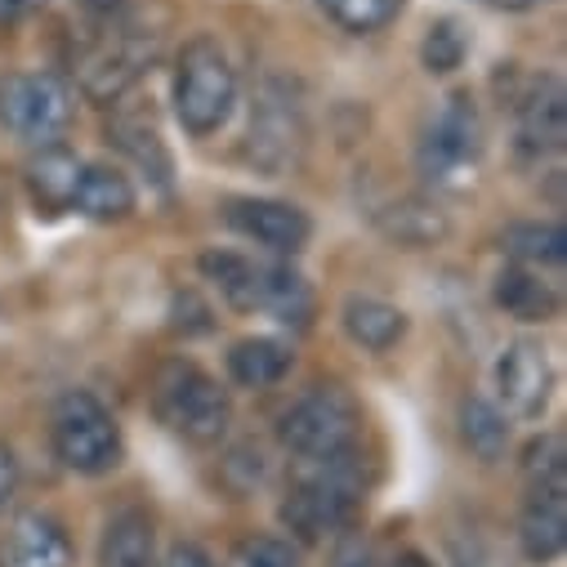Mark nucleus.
<instances>
[{
	"instance_id": "4be33fe9",
	"label": "nucleus",
	"mask_w": 567,
	"mask_h": 567,
	"mask_svg": "<svg viewBox=\"0 0 567 567\" xmlns=\"http://www.w3.org/2000/svg\"><path fill=\"white\" fill-rule=\"evenodd\" d=\"M296 367V349L277 336H246L228 349V380L237 389H272Z\"/></svg>"
},
{
	"instance_id": "7c9ffc66",
	"label": "nucleus",
	"mask_w": 567,
	"mask_h": 567,
	"mask_svg": "<svg viewBox=\"0 0 567 567\" xmlns=\"http://www.w3.org/2000/svg\"><path fill=\"white\" fill-rule=\"evenodd\" d=\"M157 567H219V563H215L202 545H193V540H175Z\"/></svg>"
},
{
	"instance_id": "ddd939ff",
	"label": "nucleus",
	"mask_w": 567,
	"mask_h": 567,
	"mask_svg": "<svg viewBox=\"0 0 567 567\" xmlns=\"http://www.w3.org/2000/svg\"><path fill=\"white\" fill-rule=\"evenodd\" d=\"M107 107H112V112H107V144H112L125 162H134L138 171H144L162 193H171L175 162H171V148H166L162 130H157L153 107L125 103V99H116V103H107Z\"/></svg>"
},
{
	"instance_id": "a211bd4d",
	"label": "nucleus",
	"mask_w": 567,
	"mask_h": 567,
	"mask_svg": "<svg viewBox=\"0 0 567 567\" xmlns=\"http://www.w3.org/2000/svg\"><path fill=\"white\" fill-rule=\"evenodd\" d=\"M81 171H85V162H81L72 148H63V144L37 148V157L23 166V184H28V193H32V206H37L41 215H50V219H54V215H68L72 202H76Z\"/></svg>"
},
{
	"instance_id": "0eeeda50",
	"label": "nucleus",
	"mask_w": 567,
	"mask_h": 567,
	"mask_svg": "<svg viewBox=\"0 0 567 567\" xmlns=\"http://www.w3.org/2000/svg\"><path fill=\"white\" fill-rule=\"evenodd\" d=\"M305 148H309V125H305V107H300L296 90L287 81H264L255 90V107H250L246 162L259 175L281 179L305 162Z\"/></svg>"
},
{
	"instance_id": "6ab92c4d",
	"label": "nucleus",
	"mask_w": 567,
	"mask_h": 567,
	"mask_svg": "<svg viewBox=\"0 0 567 567\" xmlns=\"http://www.w3.org/2000/svg\"><path fill=\"white\" fill-rule=\"evenodd\" d=\"M518 545L532 563H554L567 545V487H527L518 514Z\"/></svg>"
},
{
	"instance_id": "20e7f679",
	"label": "nucleus",
	"mask_w": 567,
	"mask_h": 567,
	"mask_svg": "<svg viewBox=\"0 0 567 567\" xmlns=\"http://www.w3.org/2000/svg\"><path fill=\"white\" fill-rule=\"evenodd\" d=\"M171 103L179 125L193 138H210L228 125L233 107H237V72L228 50L215 37H193L184 41L179 59H175V81H171Z\"/></svg>"
},
{
	"instance_id": "f3484780",
	"label": "nucleus",
	"mask_w": 567,
	"mask_h": 567,
	"mask_svg": "<svg viewBox=\"0 0 567 567\" xmlns=\"http://www.w3.org/2000/svg\"><path fill=\"white\" fill-rule=\"evenodd\" d=\"M375 228L384 241H393L402 250H430L452 237V215L434 197L411 193V197H398L384 210H375Z\"/></svg>"
},
{
	"instance_id": "f704fd0d",
	"label": "nucleus",
	"mask_w": 567,
	"mask_h": 567,
	"mask_svg": "<svg viewBox=\"0 0 567 567\" xmlns=\"http://www.w3.org/2000/svg\"><path fill=\"white\" fill-rule=\"evenodd\" d=\"M389 567H434V563H430V558H424L420 549H398V558H393Z\"/></svg>"
},
{
	"instance_id": "423d86ee",
	"label": "nucleus",
	"mask_w": 567,
	"mask_h": 567,
	"mask_svg": "<svg viewBox=\"0 0 567 567\" xmlns=\"http://www.w3.org/2000/svg\"><path fill=\"white\" fill-rule=\"evenodd\" d=\"M50 443H54V456L63 461V470H72L81 478H103L125 456V439H121L116 415L90 389H68L54 402Z\"/></svg>"
},
{
	"instance_id": "f8f14e48",
	"label": "nucleus",
	"mask_w": 567,
	"mask_h": 567,
	"mask_svg": "<svg viewBox=\"0 0 567 567\" xmlns=\"http://www.w3.org/2000/svg\"><path fill=\"white\" fill-rule=\"evenodd\" d=\"M514 107V134H518V153L549 157L563 153L567 144V90L558 76H532L527 90L509 94Z\"/></svg>"
},
{
	"instance_id": "a878e982",
	"label": "nucleus",
	"mask_w": 567,
	"mask_h": 567,
	"mask_svg": "<svg viewBox=\"0 0 567 567\" xmlns=\"http://www.w3.org/2000/svg\"><path fill=\"white\" fill-rule=\"evenodd\" d=\"M313 6H318L336 28L353 32V37H371V32L389 28V23L402 14L406 0H313Z\"/></svg>"
},
{
	"instance_id": "6e6552de",
	"label": "nucleus",
	"mask_w": 567,
	"mask_h": 567,
	"mask_svg": "<svg viewBox=\"0 0 567 567\" xmlns=\"http://www.w3.org/2000/svg\"><path fill=\"white\" fill-rule=\"evenodd\" d=\"M76 116V94L59 72H10L0 76V125L14 138L45 148L59 144Z\"/></svg>"
},
{
	"instance_id": "c756f323",
	"label": "nucleus",
	"mask_w": 567,
	"mask_h": 567,
	"mask_svg": "<svg viewBox=\"0 0 567 567\" xmlns=\"http://www.w3.org/2000/svg\"><path fill=\"white\" fill-rule=\"evenodd\" d=\"M72 10L85 23H116L130 14V0H72Z\"/></svg>"
},
{
	"instance_id": "5701e85b",
	"label": "nucleus",
	"mask_w": 567,
	"mask_h": 567,
	"mask_svg": "<svg viewBox=\"0 0 567 567\" xmlns=\"http://www.w3.org/2000/svg\"><path fill=\"white\" fill-rule=\"evenodd\" d=\"M99 567H157V527L144 509L112 514L99 545Z\"/></svg>"
},
{
	"instance_id": "9d476101",
	"label": "nucleus",
	"mask_w": 567,
	"mask_h": 567,
	"mask_svg": "<svg viewBox=\"0 0 567 567\" xmlns=\"http://www.w3.org/2000/svg\"><path fill=\"white\" fill-rule=\"evenodd\" d=\"M554 398V362L540 340H509L496 358V406L509 420H540Z\"/></svg>"
},
{
	"instance_id": "aec40b11",
	"label": "nucleus",
	"mask_w": 567,
	"mask_h": 567,
	"mask_svg": "<svg viewBox=\"0 0 567 567\" xmlns=\"http://www.w3.org/2000/svg\"><path fill=\"white\" fill-rule=\"evenodd\" d=\"M340 327L344 336L362 349V353H389L402 344L406 336V313L380 296H349L344 309H340Z\"/></svg>"
},
{
	"instance_id": "cd10ccee",
	"label": "nucleus",
	"mask_w": 567,
	"mask_h": 567,
	"mask_svg": "<svg viewBox=\"0 0 567 567\" xmlns=\"http://www.w3.org/2000/svg\"><path fill=\"white\" fill-rule=\"evenodd\" d=\"M465 54H470V41H465L456 19H439L420 41V63H424V72H434V76H452L465 63Z\"/></svg>"
},
{
	"instance_id": "4468645a",
	"label": "nucleus",
	"mask_w": 567,
	"mask_h": 567,
	"mask_svg": "<svg viewBox=\"0 0 567 567\" xmlns=\"http://www.w3.org/2000/svg\"><path fill=\"white\" fill-rule=\"evenodd\" d=\"M0 567H72L68 527L45 509H23L0 532Z\"/></svg>"
},
{
	"instance_id": "b1692460",
	"label": "nucleus",
	"mask_w": 567,
	"mask_h": 567,
	"mask_svg": "<svg viewBox=\"0 0 567 567\" xmlns=\"http://www.w3.org/2000/svg\"><path fill=\"white\" fill-rule=\"evenodd\" d=\"M509 264L536 268V272H563L567 264V228L554 219H532V224H509L501 237Z\"/></svg>"
},
{
	"instance_id": "393cba45",
	"label": "nucleus",
	"mask_w": 567,
	"mask_h": 567,
	"mask_svg": "<svg viewBox=\"0 0 567 567\" xmlns=\"http://www.w3.org/2000/svg\"><path fill=\"white\" fill-rule=\"evenodd\" d=\"M509 424H514V420H509L492 398H483V393H470V398L461 402V439H465L470 456L483 461V465H496V461L505 456V447H509Z\"/></svg>"
},
{
	"instance_id": "bb28decb",
	"label": "nucleus",
	"mask_w": 567,
	"mask_h": 567,
	"mask_svg": "<svg viewBox=\"0 0 567 567\" xmlns=\"http://www.w3.org/2000/svg\"><path fill=\"white\" fill-rule=\"evenodd\" d=\"M523 478L527 487H567V439L540 434L523 447Z\"/></svg>"
},
{
	"instance_id": "7ed1b4c3",
	"label": "nucleus",
	"mask_w": 567,
	"mask_h": 567,
	"mask_svg": "<svg viewBox=\"0 0 567 567\" xmlns=\"http://www.w3.org/2000/svg\"><path fill=\"white\" fill-rule=\"evenodd\" d=\"M153 415L193 447H215L228 439L233 398L193 358H166L153 375Z\"/></svg>"
},
{
	"instance_id": "f257e3e1",
	"label": "nucleus",
	"mask_w": 567,
	"mask_h": 567,
	"mask_svg": "<svg viewBox=\"0 0 567 567\" xmlns=\"http://www.w3.org/2000/svg\"><path fill=\"white\" fill-rule=\"evenodd\" d=\"M367 492H371V474L358 447L327 461H300L287 496H281V527L300 545H322L358 518Z\"/></svg>"
},
{
	"instance_id": "473e14b6",
	"label": "nucleus",
	"mask_w": 567,
	"mask_h": 567,
	"mask_svg": "<svg viewBox=\"0 0 567 567\" xmlns=\"http://www.w3.org/2000/svg\"><path fill=\"white\" fill-rule=\"evenodd\" d=\"M14 487H19V456H14L10 443H0V509L10 505Z\"/></svg>"
},
{
	"instance_id": "9b49d317",
	"label": "nucleus",
	"mask_w": 567,
	"mask_h": 567,
	"mask_svg": "<svg viewBox=\"0 0 567 567\" xmlns=\"http://www.w3.org/2000/svg\"><path fill=\"white\" fill-rule=\"evenodd\" d=\"M224 224L272 255H300L313 237V219L296 202H277V197H233L224 206Z\"/></svg>"
},
{
	"instance_id": "39448f33",
	"label": "nucleus",
	"mask_w": 567,
	"mask_h": 567,
	"mask_svg": "<svg viewBox=\"0 0 567 567\" xmlns=\"http://www.w3.org/2000/svg\"><path fill=\"white\" fill-rule=\"evenodd\" d=\"M277 439L296 461H327L362 443V406L340 380L309 384L277 420Z\"/></svg>"
},
{
	"instance_id": "1a4fd4ad",
	"label": "nucleus",
	"mask_w": 567,
	"mask_h": 567,
	"mask_svg": "<svg viewBox=\"0 0 567 567\" xmlns=\"http://www.w3.org/2000/svg\"><path fill=\"white\" fill-rule=\"evenodd\" d=\"M483 162V121L474 112V99L470 94H452L439 116L424 130L420 148H415V166L420 175L447 188V184H461L465 175H474Z\"/></svg>"
},
{
	"instance_id": "412c9836",
	"label": "nucleus",
	"mask_w": 567,
	"mask_h": 567,
	"mask_svg": "<svg viewBox=\"0 0 567 567\" xmlns=\"http://www.w3.org/2000/svg\"><path fill=\"white\" fill-rule=\"evenodd\" d=\"M72 210L94 219V224H125L138 210V193H134L125 171H116V166H85L81 184H76Z\"/></svg>"
},
{
	"instance_id": "c85d7f7f",
	"label": "nucleus",
	"mask_w": 567,
	"mask_h": 567,
	"mask_svg": "<svg viewBox=\"0 0 567 567\" xmlns=\"http://www.w3.org/2000/svg\"><path fill=\"white\" fill-rule=\"evenodd\" d=\"M224 567H300V549L287 536H241Z\"/></svg>"
},
{
	"instance_id": "2f4dec72",
	"label": "nucleus",
	"mask_w": 567,
	"mask_h": 567,
	"mask_svg": "<svg viewBox=\"0 0 567 567\" xmlns=\"http://www.w3.org/2000/svg\"><path fill=\"white\" fill-rule=\"evenodd\" d=\"M331 567H384V563L375 558L371 545H362V540H344V545L336 549V563H331Z\"/></svg>"
},
{
	"instance_id": "f03ea898",
	"label": "nucleus",
	"mask_w": 567,
	"mask_h": 567,
	"mask_svg": "<svg viewBox=\"0 0 567 567\" xmlns=\"http://www.w3.org/2000/svg\"><path fill=\"white\" fill-rule=\"evenodd\" d=\"M157 63V37L138 32L125 19L116 23H85L76 32V45H72V76H76V90L94 103H116L125 99L144 72Z\"/></svg>"
},
{
	"instance_id": "2eb2a0df",
	"label": "nucleus",
	"mask_w": 567,
	"mask_h": 567,
	"mask_svg": "<svg viewBox=\"0 0 567 567\" xmlns=\"http://www.w3.org/2000/svg\"><path fill=\"white\" fill-rule=\"evenodd\" d=\"M492 300L514 322H554L563 313V287L554 272H536L523 264H505L496 272Z\"/></svg>"
},
{
	"instance_id": "c9c22d12",
	"label": "nucleus",
	"mask_w": 567,
	"mask_h": 567,
	"mask_svg": "<svg viewBox=\"0 0 567 567\" xmlns=\"http://www.w3.org/2000/svg\"><path fill=\"white\" fill-rule=\"evenodd\" d=\"M487 6H501V10H527L536 0H487Z\"/></svg>"
},
{
	"instance_id": "72a5a7b5",
	"label": "nucleus",
	"mask_w": 567,
	"mask_h": 567,
	"mask_svg": "<svg viewBox=\"0 0 567 567\" xmlns=\"http://www.w3.org/2000/svg\"><path fill=\"white\" fill-rule=\"evenodd\" d=\"M37 6V0H0V28H10V23H19L28 10Z\"/></svg>"
},
{
	"instance_id": "dca6fc26",
	"label": "nucleus",
	"mask_w": 567,
	"mask_h": 567,
	"mask_svg": "<svg viewBox=\"0 0 567 567\" xmlns=\"http://www.w3.org/2000/svg\"><path fill=\"white\" fill-rule=\"evenodd\" d=\"M197 268H202V277L210 281V287L224 296L228 309H237V313H264L272 264H259V259H250L241 250H206L197 259Z\"/></svg>"
},
{
	"instance_id": "e433bc0d",
	"label": "nucleus",
	"mask_w": 567,
	"mask_h": 567,
	"mask_svg": "<svg viewBox=\"0 0 567 567\" xmlns=\"http://www.w3.org/2000/svg\"><path fill=\"white\" fill-rule=\"evenodd\" d=\"M474 567H483V563H474ZM487 567H492V563H487Z\"/></svg>"
}]
</instances>
